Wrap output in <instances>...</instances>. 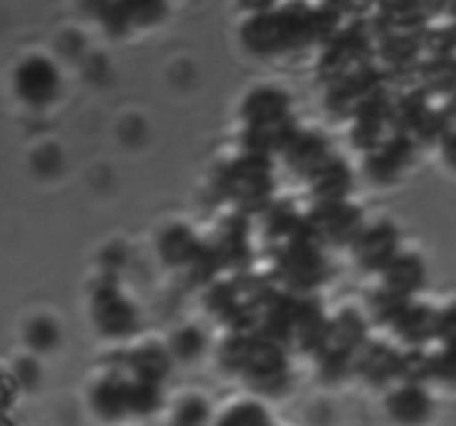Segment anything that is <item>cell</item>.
<instances>
[{
	"instance_id": "obj_1",
	"label": "cell",
	"mask_w": 456,
	"mask_h": 426,
	"mask_svg": "<svg viewBox=\"0 0 456 426\" xmlns=\"http://www.w3.org/2000/svg\"><path fill=\"white\" fill-rule=\"evenodd\" d=\"M425 284V263L419 254L403 253L394 254L392 261L385 266V286L387 291L410 300V295L419 293Z\"/></svg>"
},
{
	"instance_id": "obj_2",
	"label": "cell",
	"mask_w": 456,
	"mask_h": 426,
	"mask_svg": "<svg viewBox=\"0 0 456 426\" xmlns=\"http://www.w3.org/2000/svg\"><path fill=\"white\" fill-rule=\"evenodd\" d=\"M389 411L398 422L407 426L423 424L432 415V399L423 386L403 384L389 395Z\"/></svg>"
},
{
	"instance_id": "obj_3",
	"label": "cell",
	"mask_w": 456,
	"mask_h": 426,
	"mask_svg": "<svg viewBox=\"0 0 456 426\" xmlns=\"http://www.w3.org/2000/svg\"><path fill=\"white\" fill-rule=\"evenodd\" d=\"M434 317H436V310L434 309L425 304H410L407 301L405 309L394 319V331L411 349H419L420 344H425V342L434 337Z\"/></svg>"
},
{
	"instance_id": "obj_4",
	"label": "cell",
	"mask_w": 456,
	"mask_h": 426,
	"mask_svg": "<svg viewBox=\"0 0 456 426\" xmlns=\"http://www.w3.org/2000/svg\"><path fill=\"white\" fill-rule=\"evenodd\" d=\"M420 74H423V83L428 90L438 92V94H452L456 90L454 56H432L423 63Z\"/></svg>"
},
{
	"instance_id": "obj_5",
	"label": "cell",
	"mask_w": 456,
	"mask_h": 426,
	"mask_svg": "<svg viewBox=\"0 0 456 426\" xmlns=\"http://www.w3.org/2000/svg\"><path fill=\"white\" fill-rule=\"evenodd\" d=\"M429 380L456 389V349L441 346L436 353H429Z\"/></svg>"
},
{
	"instance_id": "obj_6",
	"label": "cell",
	"mask_w": 456,
	"mask_h": 426,
	"mask_svg": "<svg viewBox=\"0 0 456 426\" xmlns=\"http://www.w3.org/2000/svg\"><path fill=\"white\" fill-rule=\"evenodd\" d=\"M434 337L441 342V346L456 349V301H450V304L436 310V317H434Z\"/></svg>"
},
{
	"instance_id": "obj_7",
	"label": "cell",
	"mask_w": 456,
	"mask_h": 426,
	"mask_svg": "<svg viewBox=\"0 0 456 426\" xmlns=\"http://www.w3.org/2000/svg\"><path fill=\"white\" fill-rule=\"evenodd\" d=\"M441 152L445 164L450 165L452 170H456V127L452 125L450 130L445 132V136L441 139Z\"/></svg>"
},
{
	"instance_id": "obj_8",
	"label": "cell",
	"mask_w": 456,
	"mask_h": 426,
	"mask_svg": "<svg viewBox=\"0 0 456 426\" xmlns=\"http://www.w3.org/2000/svg\"><path fill=\"white\" fill-rule=\"evenodd\" d=\"M450 19H452V28H456V5L450 7Z\"/></svg>"
},
{
	"instance_id": "obj_9",
	"label": "cell",
	"mask_w": 456,
	"mask_h": 426,
	"mask_svg": "<svg viewBox=\"0 0 456 426\" xmlns=\"http://www.w3.org/2000/svg\"><path fill=\"white\" fill-rule=\"evenodd\" d=\"M452 125H454V127H456V123H452Z\"/></svg>"
},
{
	"instance_id": "obj_10",
	"label": "cell",
	"mask_w": 456,
	"mask_h": 426,
	"mask_svg": "<svg viewBox=\"0 0 456 426\" xmlns=\"http://www.w3.org/2000/svg\"><path fill=\"white\" fill-rule=\"evenodd\" d=\"M454 59H456V54H454Z\"/></svg>"
}]
</instances>
